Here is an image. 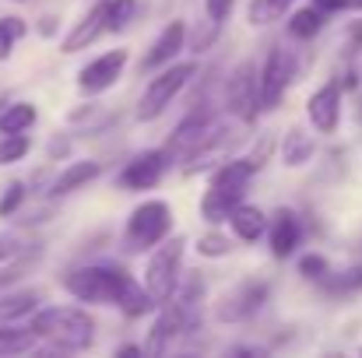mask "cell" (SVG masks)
I'll list each match as a JSON object with an SVG mask.
<instances>
[{
	"mask_svg": "<svg viewBox=\"0 0 362 358\" xmlns=\"http://www.w3.org/2000/svg\"><path fill=\"white\" fill-rule=\"evenodd\" d=\"M313 7H320L324 14H331V11H345L349 0H313Z\"/></svg>",
	"mask_w": 362,
	"mask_h": 358,
	"instance_id": "36",
	"label": "cell"
},
{
	"mask_svg": "<svg viewBox=\"0 0 362 358\" xmlns=\"http://www.w3.org/2000/svg\"><path fill=\"white\" fill-rule=\"evenodd\" d=\"M281 158H285V165H292V169L306 165V162L313 158V137H310L306 130L292 126V130L285 133V141H281Z\"/></svg>",
	"mask_w": 362,
	"mask_h": 358,
	"instance_id": "21",
	"label": "cell"
},
{
	"mask_svg": "<svg viewBox=\"0 0 362 358\" xmlns=\"http://www.w3.org/2000/svg\"><path fill=\"white\" fill-rule=\"evenodd\" d=\"M264 299H267V285H243L240 292H233L226 299V306L218 309V316L222 320H243V316L257 313Z\"/></svg>",
	"mask_w": 362,
	"mask_h": 358,
	"instance_id": "16",
	"label": "cell"
},
{
	"mask_svg": "<svg viewBox=\"0 0 362 358\" xmlns=\"http://www.w3.org/2000/svg\"><path fill=\"white\" fill-rule=\"evenodd\" d=\"M183 42H187V25H183V21L165 25V28H162V35L155 39V46L144 53L141 71H158V67L173 64V60H176V53L183 49Z\"/></svg>",
	"mask_w": 362,
	"mask_h": 358,
	"instance_id": "12",
	"label": "cell"
},
{
	"mask_svg": "<svg viewBox=\"0 0 362 358\" xmlns=\"http://www.w3.org/2000/svg\"><path fill=\"white\" fill-rule=\"evenodd\" d=\"M28 155V137L25 133H0V165H14Z\"/></svg>",
	"mask_w": 362,
	"mask_h": 358,
	"instance_id": "27",
	"label": "cell"
},
{
	"mask_svg": "<svg viewBox=\"0 0 362 358\" xmlns=\"http://www.w3.org/2000/svg\"><path fill=\"white\" fill-rule=\"evenodd\" d=\"M288 81V60L281 49H271L260 67V109H274Z\"/></svg>",
	"mask_w": 362,
	"mask_h": 358,
	"instance_id": "11",
	"label": "cell"
},
{
	"mask_svg": "<svg viewBox=\"0 0 362 358\" xmlns=\"http://www.w3.org/2000/svg\"><path fill=\"white\" fill-rule=\"evenodd\" d=\"M35 106L32 102H11L4 113H0V133H25L32 123H35Z\"/></svg>",
	"mask_w": 362,
	"mask_h": 358,
	"instance_id": "23",
	"label": "cell"
},
{
	"mask_svg": "<svg viewBox=\"0 0 362 358\" xmlns=\"http://www.w3.org/2000/svg\"><path fill=\"white\" fill-rule=\"evenodd\" d=\"M134 7H137V0H106V25H110V32H120L123 25L134 18Z\"/></svg>",
	"mask_w": 362,
	"mask_h": 358,
	"instance_id": "29",
	"label": "cell"
},
{
	"mask_svg": "<svg viewBox=\"0 0 362 358\" xmlns=\"http://www.w3.org/2000/svg\"><path fill=\"white\" fill-rule=\"evenodd\" d=\"M130 53L127 49H113V53H103L99 60H92L88 67H81V78H78V88L85 95H103L106 88L117 85V78L123 74Z\"/></svg>",
	"mask_w": 362,
	"mask_h": 358,
	"instance_id": "8",
	"label": "cell"
},
{
	"mask_svg": "<svg viewBox=\"0 0 362 358\" xmlns=\"http://www.w3.org/2000/svg\"><path fill=\"white\" fill-rule=\"evenodd\" d=\"M183 246L187 239H162V246L151 253L148 270H144V285L155 295V302H169L176 295V281H180V263H183Z\"/></svg>",
	"mask_w": 362,
	"mask_h": 358,
	"instance_id": "3",
	"label": "cell"
},
{
	"mask_svg": "<svg viewBox=\"0 0 362 358\" xmlns=\"http://www.w3.org/2000/svg\"><path fill=\"white\" fill-rule=\"evenodd\" d=\"M243 193H246V190H222V186H211V190L204 193V201H201V215H204V222H211V225L229 222L233 211L243 204Z\"/></svg>",
	"mask_w": 362,
	"mask_h": 358,
	"instance_id": "15",
	"label": "cell"
},
{
	"mask_svg": "<svg viewBox=\"0 0 362 358\" xmlns=\"http://www.w3.org/2000/svg\"><path fill=\"white\" fill-rule=\"evenodd\" d=\"M35 302H39V295H35V292H25V295H7V299H0V323H11V320H18V316L32 313V309H35Z\"/></svg>",
	"mask_w": 362,
	"mask_h": 358,
	"instance_id": "26",
	"label": "cell"
},
{
	"mask_svg": "<svg viewBox=\"0 0 362 358\" xmlns=\"http://www.w3.org/2000/svg\"><path fill=\"white\" fill-rule=\"evenodd\" d=\"M25 32H28V25H25L21 18H0V60L11 56L14 42H18Z\"/></svg>",
	"mask_w": 362,
	"mask_h": 358,
	"instance_id": "28",
	"label": "cell"
},
{
	"mask_svg": "<svg viewBox=\"0 0 362 358\" xmlns=\"http://www.w3.org/2000/svg\"><path fill=\"white\" fill-rule=\"evenodd\" d=\"M229 225H233V232L243 239V242H257V239L267 232V215L260 211V208H250V204H240L236 211H233V218H229Z\"/></svg>",
	"mask_w": 362,
	"mask_h": 358,
	"instance_id": "20",
	"label": "cell"
},
{
	"mask_svg": "<svg viewBox=\"0 0 362 358\" xmlns=\"http://www.w3.org/2000/svg\"><path fill=\"white\" fill-rule=\"evenodd\" d=\"M257 169H260V165H257L253 158H233V162H226V165L211 176V186H222V190H246Z\"/></svg>",
	"mask_w": 362,
	"mask_h": 358,
	"instance_id": "18",
	"label": "cell"
},
{
	"mask_svg": "<svg viewBox=\"0 0 362 358\" xmlns=\"http://www.w3.org/2000/svg\"><path fill=\"white\" fill-rule=\"evenodd\" d=\"M299 239H303V225H299V218H296L292 211H278V215H274V222H271V253H274L278 260H285V256H292V253H296Z\"/></svg>",
	"mask_w": 362,
	"mask_h": 358,
	"instance_id": "13",
	"label": "cell"
},
{
	"mask_svg": "<svg viewBox=\"0 0 362 358\" xmlns=\"http://www.w3.org/2000/svg\"><path fill=\"white\" fill-rule=\"evenodd\" d=\"M197 74V64H169L158 78H151L148 81V88H144V95H141V106H137V119H158L165 113V106L183 92V85L190 81Z\"/></svg>",
	"mask_w": 362,
	"mask_h": 358,
	"instance_id": "5",
	"label": "cell"
},
{
	"mask_svg": "<svg viewBox=\"0 0 362 358\" xmlns=\"http://www.w3.org/2000/svg\"><path fill=\"white\" fill-rule=\"evenodd\" d=\"M117 355H123V358H137V355H144V348H134V345H127V348H120Z\"/></svg>",
	"mask_w": 362,
	"mask_h": 358,
	"instance_id": "38",
	"label": "cell"
},
{
	"mask_svg": "<svg viewBox=\"0 0 362 358\" xmlns=\"http://www.w3.org/2000/svg\"><path fill=\"white\" fill-rule=\"evenodd\" d=\"M103 32H110V25H106V0L103 4H95L92 11H88V18L64 39V53H78V49H88Z\"/></svg>",
	"mask_w": 362,
	"mask_h": 358,
	"instance_id": "14",
	"label": "cell"
},
{
	"mask_svg": "<svg viewBox=\"0 0 362 358\" xmlns=\"http://www.w3.org/2000/svg\"><path fill=\"white\" fill-rule=\"evenodd\" d=\"M204 7H208L211 25H222V18H229V11H233V0H204Z\"/></svg>",
	"mask_w": 362,
	"mask_h": 358,
	"instance_id": "33",
	"label": "cell"
},
{
	"mask_svg": "<svg viewBox=\"0 0 362 358\" xmlns=\"http://www.w3.org/2000/svg\"><path fill=\"white\" fill-rule=\"evenodd\" d=\"M39 345V334L28 327H4L0 323V355H25Z\"/></svg>",
	"mask_w": 362,
	"mask_h": 358,
	"instance_id": "22",
	"label": "cell"
},
{
	"mask_svg": "<svg viewBox=\"0 0 362 358\" xmlns=\"http://www.w3.org/2000/svg\"><path fill=\"white\" fill-rule=\"evenodd\" d=\"M349 7H362V0H349Z\"/></svg>",
	"mask_w": 362,
	"mask_h": 358,
	"instance_id": "41",
	"label": "cell"
},
{
	"mask_svg": "<svg viewBox=\"0 0 362 358\" xmlns=\"http://www.w3.org/2000/svg\"><path fill=\"white\" fill-rule=\"evenodd\" d=\"M57 155H67V141H53L49 144V158H57Z\"/></svg>",
	"mask_w": 362,
	"mask_h": 358,
	"instance_id": "37",
	"label": "cell"
},
{
	"mask_svg": "<svg viewBox=\"0 0 362 358\" xmlns=\"http://www.w3.org/2000/svg\"><path fill=\"white\" fill-rule=\"evenodd\" d=\"M14 4H21V0H14Z\"/></svg>",
	"mask_w": 362,
	"mask_h": 358,
	"instance_id": "42",
	"label": "cell"
},
{
	"mask_svg": "<svg viewBox=\"0 0 362 358\" xmlns=\"http://www.w3.org/2000/svg\"><path fill=\"white\" fill-rule=\"evenodd\" d=\"M53 28H57V25H53V18H42V25H39V32H42V35H53Z\"/></svg>",
	"mask_w": 362,
	"mask_h": 358,
	"instance_id": "39",
	"label": "cell"
},
{
	"mask_svg": "<svg viewBox=\"0 0 362 358\" xmlns=\"http://www.w3.org/2000/svg\"><path fill=\"white\" fill-rule=\"evenodd\" d=\"M165 165H169L165 151H144L134 162H127V169L120 172V186L123 190H151L162 179Z\"/></svg>",
	"mask_w": 362,
	"mask_h": 358,
	"instance_id": "9",
	"label": "cell"
},
{
	"mask_svg": "<svg viewBox=\"0 0 362 358\" xmlns=\"http://www.w3.org/2000/svg\"><path fill=\"white\" fill-rule=\"evenodd\" d=\"M299 274L310 278V281H320V278H327V260H324L320 253H306V256L299 260Z\"/></svg>",
	"mask_w": 362,
	"mask_h": 358,
	"instance_id": "30",
	"label": "cell"
},
{
	"mask_svg": "<svg viewBox=\"0 0 362 358\" xmlns=\"http://www.w3.org/2000/svg\"><path fill=\"white\" fill-rule=\"evenodd\" d=\"M211 137H215L211 117H208V113H190V117L176 126V133L169 137V144H165L162 151H165L169 162H173V158H197V155L208 148Z\"/></svg>",
	"mask_w": 362,
	"mask_h": 358,
	"instance_id": "7",
	"label": "cell"
},
{
	"mask_svg": "<svg viewBox=\"0 0 362 358\" xmlns=\"http://www.w3.org/2000/svg\"><path fill=\"white\" fill-rule=\"evenodd\" d=\"M352 39H356V42H362V21H356V25H352Z\"/></svg>",
	"mask_w": 362,
	"mask_h": 358,
	"instance_id": "40",
	"label": "cell"
},
{
	"mask_svg": "<svg viewBox=\"0 0 362 358\" xmlns=\"http://www.w3.org/2000/svg\"><path fill=\"white\" fill-rule=\"evenodd\" d=\"M180 327H183V309H180V306H165L162 316H158L155 327H151V338H148L144 352H148V355H162V352L169 348V341L180 334Z\"/></svg>",
	"mask_w": 362,
	"mask_h": 358,
	"instance_id": "17",
	"label": "cell"
},
{
	"mask_svg": "<svg viewBox=\"0 0 362 358\" xmlns=\"http://www.w3.org/2000/svg\"><path fill=\"white\" fill-rule=\"evenodd\" d=\"M197 249H201V256H226L233 246H229V239H226V236H218V232H208V236H201Z\"/></svg>",
	"mask_w": 362,
	"mask_h": 358,
	"instance_id": "31",
	"label": "cell"
},
{
	"mask_svg": "<svg viewBox=\"0 0 362 358\" xmlns=\"http://www.w3.org/2000/svg\"><path fill=\"white\" fill-rule=\"evenodd\" d=\"M25 274V263H14V267H4L0 270V288H7V285H14L18 278Z\"/></svg>",
	"mask_w": 362,
	"mask_h": 358,
	"instance_id": "35",
	"label": "cell"
},
{
	"mask_svg": "<svg viewBox=\"0 0 362 358\" xmlns=\"http://www.w3.org/2000/svg\"><path fill=\"white\" fill-rule=\"evenodd\" d=\"M226 99H229V109L243 123H253L257 119V109H260V71H257L253 60H243L240 67L233 71L229 88H226Z\"/></svg>",
	"mask_w": 362,
	"mask_h": 358,
	"instance_id": "6",
	"label": "cell"
},
{
	"mask_svg": "<svg viewBox=\"0 0 362 358\" xmlns=\"http://www.w3.org/2000/svg\"><path fill=\"white\" fill-rule=\"evenodd\" d=\"M134 274H127L123 267H78L67 274V292L78 299V302H113L120 299L123 285L130 281Z\"/></svg>",
	"mask_w": 362,
	"mask_h": 358,
	"instance_id": "2",
	"label": "cell"
},
{
	"mask_svg": "<svg viewBox=\"0 0 362 358\" xmlns=\"http://www.w3.org/2000/svg\"><path fill=\"white\" fill-rule=\"evenodd\" d=\"M288 7H292V0H250L246 21H250V25H271V21H278Z\"/></svg>",
	"mask_w": 362,
	"mask_h": 358,
	"instance_id": "25",
	"label": "cell"
},
{
	"mask_svg": "<svg viewBox=\"0 0 362 358\" xmlns=\"http://www.w3.org/2000/svg\"><path fill=\"white\" fill-rule=\"evenodd\" d=\"M32 330L46 341H53L57 348H85L92 345V330H95V320L85 313V309H74V306H53V309H42L32 316Z\"/></svg>",
	"mask_w": 362,
	"mask_h": 358,
	"instance_id": "1",
	"label": "cell"
},
{
	"mask_svg": "<svg viewBox=\"0 0 362 358\" xmlns=\"http://www.w3.org/2000/svg\"><path fill=\"white\" fill-rule=\"evenodd\" d=\"M99 172H103V165H99V162H71V165L53 179V193H57V197L74 193V190H81L85 183H92Z\"/></svg>",
	"mask_w": 362,
	"mask_h": 358,
	"instance_id": "19",
	"label": "cell"
},
{
	"mask_svg": "<svg viewBox=\"0 0 362 358\" xmlns=\"http://www.w3.org/2000/svg\"><path fill=\"white\" fill-rule=\"evenodd\" d=\"M324 28V11L320 7H299L296 14H292V21H288V32L296 35V39H313L317 32Z\"/></svg>",
	"mask_w": 362,
	"mask_h": 358,
	"instance_id": "24",
	"label": "cell"
},
{
	"mask_svg": "<svg viewBox=\"0 0 362 358\" xmlns=\"http://www.w3.org/2000/svg\"><path fill=\"white\" fill-rule=\"evenodd\" d=\"M173 229V211L165 201H144L127 218V246L130 249H151Z\"/></svg>",
	"mask_w": 362,
	"mask_h": 358,
	"instance_id": "4",
	"label": "cell"
},
{
	"mask_svg": "<svg viewBox=\"0 0 362 358\" xmlns=\"http://www.w3.org/2000/svg\"><path fill=\"white\" fill-rule=\"evenodd\" d=\"M18 253H21V242H18L14 236H4V232H0V263L14 260Z\"/></svg>",
	"mask_w": 362,
	"mask_h": 358,
	"instance_id": "34",
	"label": "cell"
},
{
	"mask_svg": "<svg viewBox=\"0 0 362 358\" xmlns=\"http://www.w3.org/2000/svg\"><path fill=\"white\" fill-rule=\"evenodd\" d=\"M306 113H310V123L320 133H334L338 119H341V88H338V81H327L324 88H317L306 102Z\"/></svg>",
	"mask_w": 362,
	"mask_h": 358,
	"instance_id": "10",
	"label": "cell"
},
{
	"mask_svg": "<svg viewBox=\"0 0 362 358\" xmlns=\"http://www.w3.org/2000/svg\"><path fill=\"white\" fill-rule=\"evenodd\" d=\"M21 201H25V186H21V183H11V186H7V193L0 197V218L14 215V211L21 208Z\"/></svg>",
	"mask_w": 362,
	"mask_h": 358,
	"instance_id": "32",
	"label": "cell"
}]
</instances>
